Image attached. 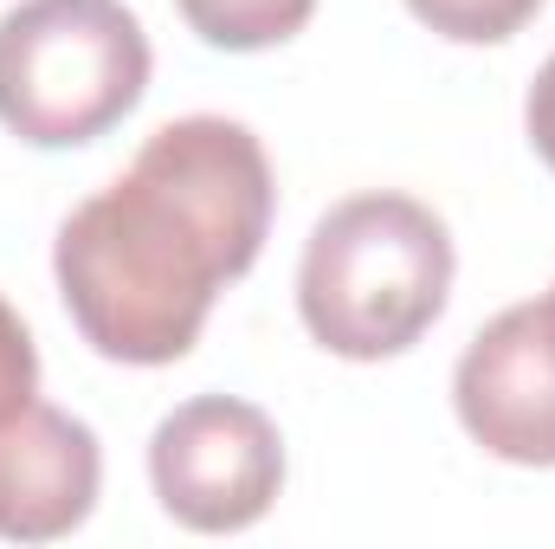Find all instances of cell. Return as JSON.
Instances as JSON below:
<instances>
[{"label":"cell","instance_id":"obj_10","mask_svg":"<svg viewBox=\"0 0 555 549\" xmlns=\"http://www.w3.org/2000/svg\"><path fill=\"white\" fill-rule=\"evenodd\" d=\"M524 130H530V149L550 162V175H555V52H550V65L530 78V98H524Z\"/></svg>","mask_w":555,"mask_h":549},{"label":"cell","instance_id":"obj_3","mask_svg":"<svg viewBox=\"0 0 555 549\" xmlns=\"http://www.w3.org/2000/svg\"><path fill=\"white\" fill-rule=\"evenodd\" d=\"M142 91L149 33L124 0H20L0 13V124L20 142H98Z\"/></svg>","mask_w":555,"mask_h":549},{"label":"cell","instance_id":"obj_7","mask_svg":"<svg viewBox=\"0 0 555 549\" xmlns=\"http://www.w3.org/2000/svg\"><path fill=\"white\" fill-rule=\"evenodd\" d=\"M181 20L220 52H266L310 26L317 0H175Z\"/></svg>","mask_w":555,"mask_h":549},{"label":"cell","instance_id":"obj_6","mask_svg":"<svg viewBox=\"0 0 555 549\" xmlns=\"http://www.w3.org/2000/svg\"><path fill=\"white\" fill-rule=\"evenodd\" d=\"M104 446L85 420L52 401H33L0 420V537L59 544L98 511Z\"/></svg>","mask_w":555,"mask_h":549},{"label":"cell","instance_id":"obj_8","mask_svg":"<svg viewBox=\"0 0 555 549\" xmlns=\"http://www.w3.org/2000/svg\"><path fill=\"white\" fill-rule=\"evenodd\" d=\"M408 13L452 46H504L543 13V0H408Z\"/></svg>","mask_w":555,"mask_h":549},{"label":"cell","instance_id":"obj_4","mask_svg":"<svg viewBox=\"0 0 555 549\" xmlns=\"http://www.w3.org/2000/svg\"><path fill=\"white\" fill-rule=\"evenodd\" d=\"M149 485L181 531H253L284 491V439L253 401L194 395L149 433Z\"/></svg>","mask_w":555,"mask_h":549},{"label":"cell","instance_id":"obj_11","mask_svg":"<svg viewBox=\"0 0 555 549\" xmlns=\"http://www.w3.org/2000/svg\"><path fill=\"white\" fill-rule=\"evenodd\" d=\"M543 304V317H550V330H555V284H550V297H537Z\"/></svg>","mask_w":555,"mask_h":549},{"label":"cell","instance_id":"obj_5","mask_svg":"<svg viewBox=\"0 0 555 549\" xmlns=\"http://www.w3.org/2000/svg\"><path fill=\"white\" fill-rule=\"evenodd\" d=\"M459 426L504 465H555V330L543 304L498 310L452 369Z\"/></svg>","mask_w":555,"mask_h":549},{"label":"cell","instance_id":"obj_9","mask_svg":"<svg viewBox=\"0 0 555 549\" xmlns=\"http://www.w3.org/2000/svg\"><path fill=\"white\" fill-rule=\"evenodd\" d=\"M33 401H39V349H33V330L20 323V310L0 297V420H13Z\"/></svg>","mask_w":555,"mask_h":549},{"label":"cell","instance_id":"obj_1","mask_svg":"<svg viewBox=\"0 0 555 549\" xmlns=\"http://www.w3.org/2000/svg\"><path fill=\"white\" fill-rule=\"evenodd\" d=\"M272 207V162L246 124H162L52 240V278L78 336L104 362H181L201 343L220 284L246 278L266 253Z\"/></svg>","mask_w":555,"mask_h":549},{"label":"cell","instance_id":"obj_2","mask_svg":"<svg viewBox=\"0 0 555 549\" xmlns=\"http://www.w3.org/2000/svg\"><path fill=\"white\" fill-rule=\"evenodd\" d=\"M452 297V233L414 194L336 201L297 266V317L343 362L408 356Z\"/></svg>","mask_w":555,"mask_h":549}]
</instances>
